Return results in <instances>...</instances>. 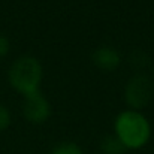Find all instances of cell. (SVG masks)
I'll return each mask as SVG.
<instances>
[{"mask_svg": "<svg viewBox=\"0 0 154 154\" xmlns=\"http://www.w3.org/2000/svg\"><path fill=\"white\" fill-rule=\"evenodd\" d=\"M51 154H84V151L81 150V147L75 142L66 141V142H60L52 148Z\"/></svg>", "mask_w": 154, "mask_h": 154, "instance_id": "obj_7", "label": "cell"}, {"mask_svg": "<svg viewBox=\"0 0 154 154\" xmlns=\"http://www.w3.org/2000/svg\"><path fill=\"white\" fill-rule=\"evenodd\" d=\"M9 50H11V42H9L8 36H5V35L0 33V58L6 57Z\"/></svg>", "mask_w": 154, "mask_h": 154, "instance_id": "obj_9", "label": "cell"}, {"mask_svg": "<svg viewBox=\"0 0 154 154\" xmlns=\"http://www.w3.org/2000/svg\"><path fill=\"white\" fill-rule=\"evenodd\" d=\"M153 84L145 75H135L124 88V100L133 111L147 106L153 97Z\"/></svg>", "mask_w": 154, "mask_h": 154, "instance_id": "obj_3", "label": "cell"}, {"mask_svg": "<svg viewBox=\"0 0 154 154\" xmlns=\"http://www.w3.org/2000/svg\"><path fill=\"white\" fill-rule=\"evenodd\" d=\"M93 63L102 70H114L121 63V55L112 47H99L93 52Z\"/></svg>", "mask_w": 154, "mask_h": 154, "instance_id": "obj_5", "label": "cell"}, {"mask_svg": "<svg viewBox=\"0 0 154 154\" xmlns=\"http://www.w3.org/2000/svg\"><path fill=\"white\" fill-rule=\"evenodd\" d=\"M11 120H12V117H11L9 109L5 105L0 103V132L2 130H6L11 126Z\"/></svg>", "mask_w": 154, "mask_h": 154, "instance_id": "obj_8", "label": "cell"}, {"mask_svg": "<svg viewBox=\"0 0 154 154\" xmlns=\"http://www.w3.org/2000/svg\"><path fill=\"white\" fill-rule=\"evenodd\" d=\"M44 70L38 58L32 55L18 57L8 70V81L11 87L24 97L41 91Z\"/></svg>", "mask_w": 154, "mask_h": 154, "instance_id": "obj_2", "label": "cell"}, {"mask_svg": "<svg viewBox=\"0 0 154 154\" xmlns=\"http://www.w3.org/2000/svg\"><path fill=\"white\" fill-rule=\"evenodd\" d=\"M114 135L126 150H139L145 147L151 138V124L139 111L127 109L117 115Z\"/></svg>", "mask_w": 154, "mask_h": 154, "instance_id": "obj_1", "label": "cell"}, {"mask_svg": "<svg viewBox=\"0 0 154 154\" xmlns=\"http://www.w3.org/2000/svg\"><path fill=\"white\" fill-rule=\"evenodd\" d=\"M100 150L103 154H124L126 148L124 145L118 141V138L115 135L112 136H106L100 144Z\"/></svg>", "mask_w": 154, "mask_h": 154, "instance_id": "obj_6", "label": "cell"}, {"mask_svg": "<svg viewBox=\"0 0 154 154\" xmlns=\"http://www.w3.org/2000/svg\"><path fill=\"white\" fill-rule=\"evenodd\" d=\"M23 114L29 123L42 124L51 115V105L41 91H38V93H33L24 97Z\"/></svg>", "mask_w": 154, "mask_h": 154, "instance_id": "obj_4", "label": "cell"}]
</instances>
